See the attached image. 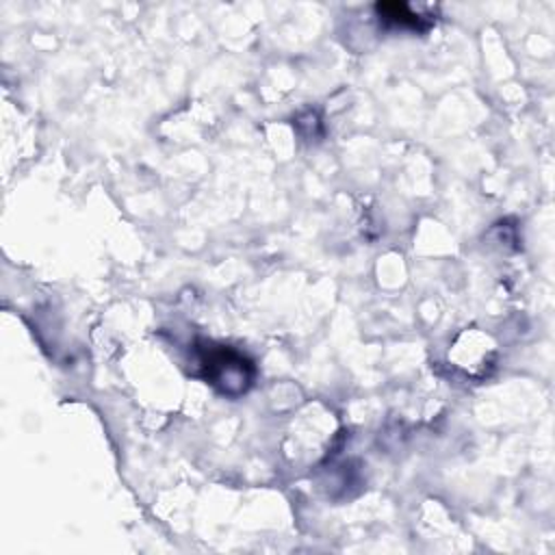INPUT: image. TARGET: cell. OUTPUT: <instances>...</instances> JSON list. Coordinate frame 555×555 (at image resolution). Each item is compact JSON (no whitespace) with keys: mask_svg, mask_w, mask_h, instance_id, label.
I'll use <instances>...</instances> for the list:
<instances>
[{"mask_svg":"<svg viewBox=\"0 0 555 555\" xmlns=\"http://www.w3.org/2000/svg\"><path fill=\"white\" fill-rule=\"evenodd\" d=\"M202 366L206 371V379L228 395H238L249 386L251 364L236 351L225 347L206 349Z\"/></svg>","mask_w":555,"mask_h":555,"instance_id":"1","label":"cell"}]
</instances>
